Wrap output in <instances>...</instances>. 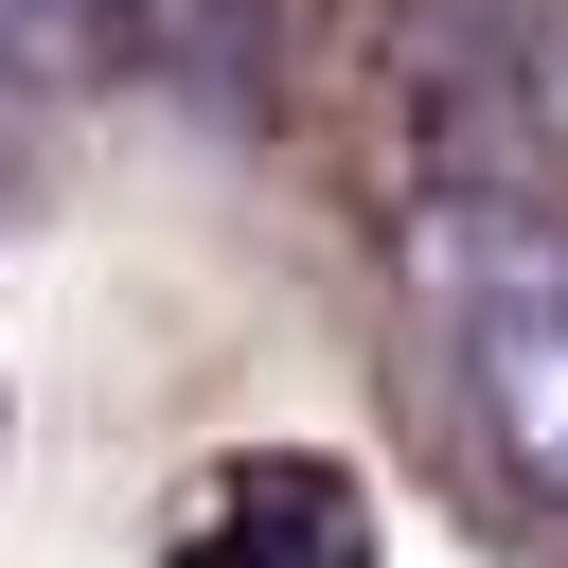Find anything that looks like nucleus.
I'll return each mask as SVG.
<instances>
[{
    "label": "nucleus",
    "mask_w": 568,
    "mask_h": 568,
    "mask_svg": "<svg viewBox=\"0 0 568 568\" xmlns=\"http://www.w3.org/2000/svg\"><path fill=\"white\" fill-rule=\"evenodd\" d=\"M444 320H462V390H479V426L515 444V479L568 497V248L462 213V231H444Z\"/></svg>",
    "instance_id": "f257e3e1"
},
{
    "label": "nucleus",
    "mask_w": 568,
    "mask_h": 568,
    "mask_svg": "<svg viewBox=\"0 0 568 568\" xmlns=\"http://www.w3.org/2000/svg\"><path fill=\"white\" fill-rule=\"evenodd\" d=\"M532 106H550V142H568V0H532Z\"/></svg>",
    "instance_id": "f03ea898"
},
{
    "label": "nucleus",
    "mask_w": 568,
    "mask_h": 568,
    "mask_svg": "<svg viewBox=\"0 0 568 568\" xmlns=\"http://www.w3.org/2000/svg\"><path fill=\"white\" fill-rule=\"evenodd\" d=\"M0 18H71V0H0Z\"/></svg>",
    "instance_id": "7ed1b4c3"
}]
</instances>
